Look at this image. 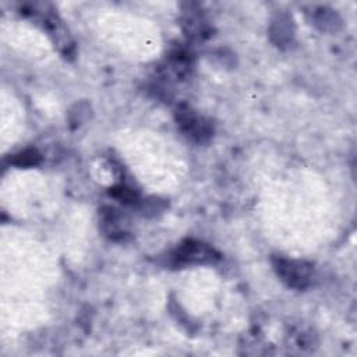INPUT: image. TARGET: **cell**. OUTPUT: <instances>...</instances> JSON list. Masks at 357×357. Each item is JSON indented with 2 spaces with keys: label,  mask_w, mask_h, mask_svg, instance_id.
<instances>
[{
  "label": "cell",
  "mask_w": 357,
  "mask_h": 357,
  "mask_svg": "<svg viewBox=\"0 0 357 357\" xmlns=\"http://www.w3.org/2000/svg\"><path fill=\"white\" fill-rule=\"evenodd\" d=\"M275 268L282 280L291 287L304 289L310 283L311 265L304 261L278 258L275 259Z\"/></svg>",
  "instance_id": "obj_1"
},
{
  "label": "cell",
  "mask_w": 357,
  "mask_h": 357,
  "mask_svg": "<svg viewBox=\"0 0 357 357\" xmlns=\"http://www.w3.org/2000/svg\"><path fill=\"white\" fill-rule=\"evenodd\" d=\"M177 121L183 131L192 139L205 141L211 135L209 126L190 107H184L177 112Z\"/></svg>",
  "instance_id": "obj_2"
},
{
  "label": "cell",
  "mask_w": 357,
  "mask_h": 357,
  "mask_svg": "<svg viewBox=\"0 0 357 357\" xmlns=\"http://www.w3.org/2000/svg\"><path fill=\"white\" fill-rule=\"evenodd\" d=\"M173 257L178 262H212L216 258L212 248L195 241H187L185 244H181Z\"/></svg>",
  "instance_id": "obj_3"
}]
</instances>
